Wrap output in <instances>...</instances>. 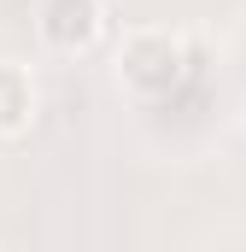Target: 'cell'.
<instances>
[{
	"label": "cell",
	"instance_id": "cell-1",
	"mask_svg": "<svg viewBox=\"0 0 246 252\" xmlns=\"http://www.w3.org/2000/svg\"><path fill=\"white\" fill-rule=\"evenodd\" d=\"M187 70V41L176 30H164V24H141V30H129L118 47V76L123 88L135 94V100H164L176 82H182Z\"/></svg>",
	"mask_w": 246,
	"mask_h": 252
},
{
	"label": "cell",
	"instance_id": "cell-2",
	"mask_svg": "<svg viewBox=\"0 0 246 252\" xmlns=\"http://www.w3.org/2000/svg\"><path fill=\"white\" fill-rule=\"evenodd\" d=\"M106 30V12L100 0H41L35 6V35L53 47V53H88Z\"/></svg>",
	"mask_w": 246,
	"mask_h": 252
},
{
	"label": "cell",
	"instance_id": "cell-3",
	"mask_svg": "<svg viewBox=\"0 0 246 252\" xmlns=\"http://www.w3.org/2000/svg\"><path fill=\"white\" fill-rule=\"evenodd\" d=\"M30 124H35V76L24 64L0 59V141L24 135Z\"/></svg>",
	"mask_w": 246,
	"mask_h": 252
}]
</instances>
